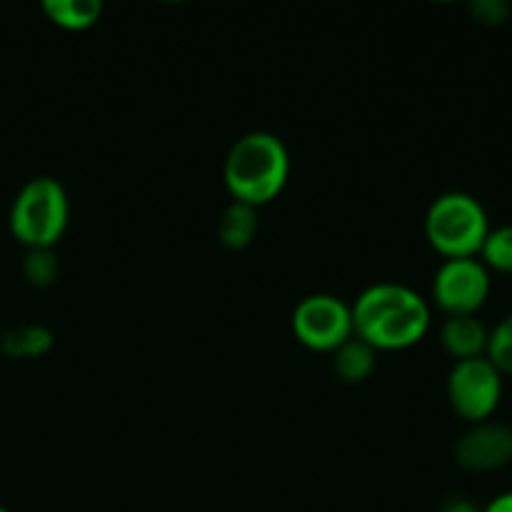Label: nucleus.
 Instances as JSON below:
<instances>
[{
	"mask_svg": "<svg viewBox=\"0 0 512 512\" xmlns=\"http://www.w3.org/2000/svg\"><path fill=\"white\" fill-rule=\"evenodd\" d=\"M488 335L490 330L475 315H458V318H448L443 323L440 345L455 360L483 358L485 348H488Z\"/></svg>",
	"mask_w": 512,
	"mask_h": 512,
	"instance_id": "9",
	"label": "nucleus"
},
{
	"mask_svg": "<svg viewBox=\"0 0 512 512\" xmlns=\"http://www.w3.org/2000/svg\"><path fill=\"white\" fill-rule=\"evenodd\" d=\"M43 13L58 28L80 33L98 23L103 15V3L100 0H45Z\"/></svg>",
	"mask_w": 512,
	"mask_h": 512,
	"instance_id": "12",
	"label": "nucleus"
},
{
	"mask_svg": "<svg viewBox=\"0 0 512 512\" xmlns=\"http://www.w3.org/2000/svg\"><path fill=\"white\" fill-rule=\"evenodd\" d=\"M470 13L475 15V20L485 25H500L508 20L510 8L500 0H478V3L470 5Z\"/></svg>",
	"mask_w": 512,
	"mask_h": 512,
	"instance_id": "17",
	"label": "nucleus"
},
{
	"mask_svg": "<svg viewBox=\"0 0 512 512\" xmlns=\"http://www.w3.org/2000/svg\"><path fill=\"white\" fill-rule=\"evenodd\" d=\"M488 233V213L470 193L453 190L438 195L425 213V238L445 260L478 258Z\"/></svg>",
	"mask_w": 512,
	"mask_h": 512,
	"instance_id": "3",
	"label": "nucleus"
},
{
	"mask_svg": "<svg viewBox=\"0 0 512 512\" xmlns=\"http://www.w3.org/2000/svg\"><path fill=\"white\" fill-rule=\"evenodd\" d=\"M445 393H448L450 408L460 420L470 425L485 423L493 418L500 398H503V375L485 355L473 360H458L448 375Z\"/></svg>",
	"mask_w": 512,
	"mask_h": 512,
	"instance_id": "5",
	"label": "nucleus"
},
{
	"mask_svg": "<svg viewBox=\"0 0 512 512\" xmlns=\"http://www.w3.org/2000/svg\"><path fill=\"white\" fill-rule=\"evenodd\" d=\"M478 260L488 270L512 275V225L490 228L488 238H485L483 248H480Z\"/></svg>",
	"mask_w": 512,
	"mask_h": 512,
	"instance_id": "13",
	"label": "nucleus"
},
{
	"mask_svg": "<svg viewBox=\"0 0 512 512\" xmlns=\"http://www.w3.org/2000/svg\"><path fill=\"white\" fill-rule=\"evenodd\" d=\"M375 365H378V350H373L355 335L333 353L335 375L348 385L368 380L373 375Z\"/></svg>",
	"mask_w": 512,
	"mask_h": 512,
	"instance_id": "10",
	"label": "nucleus"
},
{
	"mask_svg": "<svg viewBox=\"0 0 512 512\" xmlns=\"http://www.w3.org/2000/svg\"><path fill=\"white\" fill-rule=\"evenodd\" d=\"M25 278L38 288H48L58 280V258L53 250H30L25 260Z\"/></svg>",
	"mask_w": 512,
	"mask_h": 512,
	"instance_id": "16",
	"label": "nucleus"
},
{
	"mask_svg": "<svg viewBox=\"0 0 512 512\" xmlns=\"http://www.w3.org/2000/svg\"><path fill=\"white\" fill-rule=\"evenodd\" d=\"M455 463L468 473H495L512 463V428L505 423H475L455 443Z\"/></svg>",
	"mask_w": 512,
	"mask_h": 512,
	"instance_id": "8",
	"label": "nucleus"
},
{
	"mask_svg": "<svg viewBox=\"0 0 512 512\" xmlns=\"http://www.w3.org/2000/svg\"><path fill=\"white\" fill-rule=\"evenodd\" d=\"M483 512H512V490L510 493H503L498 495V498H493L488 503V508Z\"/></svg>",
	"mask_w": 512,
	"mask_h": 512,
	"instance_id": "18",
	"label": "nucleus"
},
{
	"mask_svg": "<svg viewBox=\"0 0 512 512\" xmlns=\"http://www.w3.org/2000/svg\"><path fill=\"white\" fill-rule=\"evenodd\" d=\"M490 270L478 258L443 260L433 275V300L448 318L475 315L490 295Z\"/></svg>",
	"mask_w": 512,
	"mask_h": 512,
	"instance_id": "7",
	"label": "nucleus"
},
{
	"mask_svg": "<svg viewBox=\"0 0 512 512\" xmlns=\"http://www.w3.org/2000/svg\"><path fill=\"white\" fill-rule=\"evenodd\" d=\"M70 203L63 183L38 175L18 190L10 208V233L28 250H53L68 228Z\"/></svg>",
	"mask_w": 512,
	"mask_h": 512,
	"instance_id": "4",
	"label": "nucleus"
},
{
	"mask_svg": "<svg viewBox=\"0 0 512 512\" xmlns=\"http://www.w3.org/2000/svg\"><path fill=\"white\" fill-rule=\"evenodd\" d=\"M3 345L10 355L38 358L53 348V333L48 328H40V325H28V328H18L5 335Z\"/></svg>",
	"mask_w": 512,
	"mask_h": 512,
	"instance_id": "14",
	"label": "nucleus"
},
{
	"mask_svg": "<svg viewBox=\"0 0 512 512\" xmlns=\"http://www.w3.org/2000/svg\"><path fill=\"white\" fill-rule=\"evenodd\" d=\"M255 233H258V210L233 200L218 220V238L223 248L245 250L253 243Z\"/></svg>",
	"mask_w": 512,
	"mask_h": 512,
	"instance_id": "11",
	"label": "nucleus"
},
{
	"mask_svg": "<svg viewBox=\"0 0 512 512\" xmlns=\"http://www.w3.org/2000/svg\"><path fill=\"white\" fill-rule=\"evenodd\" d=\"M0 512H10L8 508H3V505H0Z\"/></svg>",
	"mask_w": 512,
	"mask_h": 512,
	"instance_id": "20",
	"label": "nucleus"
},
{
	"mask_svg": "<svg viewBox=\"0 0 512 512\" xmlns=\"http://www.w3.org/2000/svg\"><path fill=\"white\" fill-rule=\"evenodd\" d=\"M445 512H478V510H475L470 503H465V500H453V503L445 508Z\"/></svg>",
	"mask_w": 512,
	"mask_h": 512,
	"instance_id": "19",
	"label": "nucleus"
},
{
	"mask_svg": "<svg viewBox=\"0 0 512 512\" xmlns=\"http://www.w3.org/2000/svg\"><path fill=\"white\" fill-rule=\"evenodd\" d=\"M293 333L308 350L335 353L355 335L350 303L330 293L308 295L293 310Z\"/></svg>",
	"mask_w": 512,
	"mask_h": 512,
	"instance_id": "6",
	"label": "nucleus"
},
{
	"mask_svg": "<svg viewBox=\"0 0 512 512\" xmlns=\"http://www.w3.org/2000/svg\"><path fill=\"white\" fill-rule=\"evenodd\" d=\"M290 153L283 140L268 130H253L230 145L223 180L238 203L258 210L278 198L290 180Z\"/></svg>",
	"mask_w": 512,
	"mask_h": 512,
	"instance_id": "2",
	"label": "nucleus"
},
{
	"mask_svg": "<svg viewBox=\"0 0 512 512\" xmlns=\"http://www.w3.org/2000/svg\"><path fill=\"white\" fill-rule=\"evenodd\" d=\"M353 333L373 350H408L430 330L428 300L403 283H375L350 305Z\"/></svg>",
	"mask_w": 512,
	"mask_h": 512,
	"instance_id": "1",
	"label": "nucleus"
},
{
	"mask_svg": "<svg viewBox=\"0 0 512 512\" xmlns=\"http://www.w3.org/2000/svg\"><path fill=\"white\" fill-rule=\"evenodd\" d=\"M485 358L495 365L500 375H512V313L490 330Z\"/></svg>",
	"mask_w": 512,
	"mask_h": 512,
	"instance_id": "15",
	"label": "nucleus"
}]
</instances>
